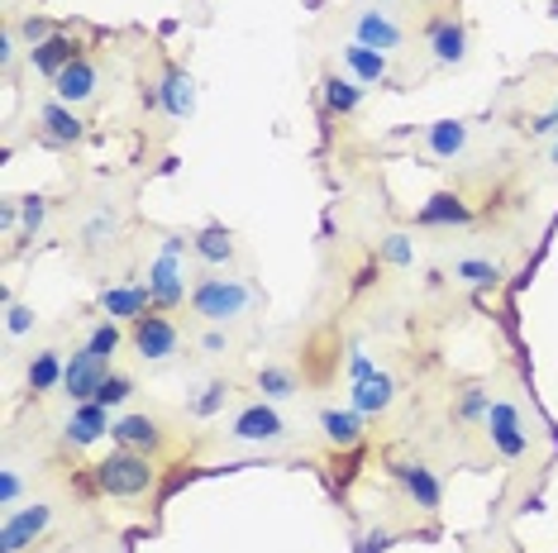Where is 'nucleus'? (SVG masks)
<instances>
[{
  "label": "nucleus",
  "mask_w": 558,
  "mask_h": 553,
  "mask_svg": "<svg viewBox=\"0 0 558 553\" xmlns=\"http://www.w3.org/2000/svg\"><path fill=\"white\" fill-rule=\"evenodd\" d=\"M192 310L206 324H234V320H244L248 310H253V286L244 282V276H225V272H206V276H196V286H192Z\"/></svg>",
  "instance_id": "obj_1"
},
{
  "label": "nucleus",
  "mask_w": 558,
  "mask_h": 553,
  "mask_svg": "<svg viewBox=\"0 0 558 553\" xmlns=\"http://www.w3.org/2000/svg\"><path fill=\"white\" fill-rule=\"evenodd\" d=\"M158 482V468L148 454H134V448H116L110 458L96 463V487L106 496H144L154 492Z\"/></svg>",
  "instance_id": "obj_2"
},
{
  "label": "nucleus",
  "mask_w": 558,
  "mask_h": 553,
  "mask_svg": "<svg viewBox=\"0 0 558 553\" xmlns=\"http://www.w3.org/2000/svg\"><path fill=\"white\" fill-rule=\"evenodd\" d=\"M182 248L186 238L182 234H168L158 248V258L148 262V296H154V306L162 310H177L186 300V262H182Z\"/></svg>",
  "instance_id": "obj_3"
},
{
  "label": "nucleus",
  "mask_w": 558,
  "mask_h": 553,
  "mask_svg": "<svg viewBox=\"0 0 558 553\" xmlns=\"http://www.w3.org/2000/svg\"><path fill=\"white\" fill-rule=\"evenodd\" d=\"M482 430H487V444L497 448L506 463H520L530 454V425H525V415H520L515 401H506V396L492 401L487 415H482Z\"/></svg>",
  "instance_id": "obj_4"
},
{
  "label": "nucleus",
  "mask_w": 558,
  "mask_h": 553,
  "mask_svg": "<svg viewBox=\"0 0 558 553\" xmlns=\"http://www.w3.org/2000/svg\"><path fill=\"white\" fill-rule=\"evenodd\" d=\"M387 472H391V482L401 487V496L411 501L415 511L435 515V511L444 506V487H439V477L429 472L421 458H391V463H387Z\"/></svg>",
  "instance_id": "obj_5"
},
{
  "label": "nucleus",
  "mask_w": 558,
  "mask_h": 553,
  "mask_svg": "<svg viewBox=\"0 0 558 553\" xmlns=\"http://www.w3.org/2000/svg\"><path fill=\"white\" fill-rule=\"evenodd\" d=\"M48 525H53V506H48V501H29V506L5 511V525H0V553H24Z\"/></svg>",
  "instance_id": "obj_6"
},
{
  "label": "nucleus",
  "mask_w": 558,
  "mask_h": 553,
  "mask_svg": "<svg viewBox=\"0 0 558 553\" xmlns=\"http://www.w3.org/2000/svg\"><path fill=\"white\" fill-rule=\"evenodd\" d=\"M230 439H239V444H282L287 439V420L272 410V401H253V406H244L230 420Z\"/></svg>",
  "instance_id": "obj_7"
},
{
  "label": "nucleus",
  "mask_w": 558,
  "mask_h": 553,
  "mask_svg": "<svg viewBox=\"0 0 558 553\" xmlns=\"http://www.w3.org/2000/svg\"><path fill=\"white\" fill-rule=\"evenodd\" d=\"M130 344L144 362H168L182 348V334H177V324L168 316H138L130 324Z\"/></svg>",
  "instance_id": "obj_8"
},
{
  "label": "nucleus",
  "mask_w": 558,
  "mask_h": 553,
  "mask_svg": "<svg viewBox=\"0 0 558 553\" xmlns=\"http://www.w3.org/2000/svg\"><path fill=\"white\" fill-rule=\"evenodd\" d=\"M110 377V368L100 358H92L86 348H77V354L68 358V372H62V396L72 401V406H82V401H96L100 382Z\"/></svg>",
  "instance_id": "obj_9"
},
{
  "label": "nucleus",
  "mask_w": 558,
  "mask_h": 553,
  "mask_svg": "<svg viewBox=\"0 0 558 553\" xmlns=\"http://www.w3.org/2000/svg\"><path fill=\"white\" fill-rule=\"evenodd\" d=\"M425 44H429V58H435L439 67H463L468 62V24L453 20V15H439L429 24Z\"/></svg>",
  "instance_id": "obj_10"
},
{
  "label": "nucleus",
  "mask_w": 558,
  "mask_h": 553,
  "mask_svg": "<svg viewBox=\"0 0 558 553\" xmlns=\"http://www.w3.org/2000/svg\"><path fill=\"white\" fill-rule=\"evenodd\" d=\"M353 44H367V48H377V53L391 58L405 44V29L387 15V10H359V15H353Z\"/></svg>",
  "instance_id": "obj_11"
},
{
  "label": "nucleus",
  "mask_w": 558,
  "mask_h": 553,
  "mask_svg": "<svg viewBox=\"0 0 558 553\" xmlns=\"http://www.w3.org/2000/svg\"><path fill=\"white\" fill-rule=\"evenodd\" d=\"M110 430H116L110 410L100 406V401H82V406H72L68 425H62V439H68V444H77V448H92V444H100V439H106Z\"/></svg>",
  "instance_id": "obj_12"
},
{
  "label": "nucleus",
  "mask_w": 558,
  "mask_h": 553,
  "mask_svg": "<svg viewBox=\"0 0 558 553\" xmlns=\"http://www.w3.org/2000/svg\"><path fill=\"white\" fill-rule=\"evenodd\" d=\"M39 134L53 148H72V144H82V138H86V124H82L77 110L62 106V100L53 96V100H44V106H39Z\"/></svg>",
  "instance_id": "obj_13"
},
{
  "label": "nucleus",
  "mask_w": 558,
  "mask_h": 553,
  "mask_svg": "<svg viewBox=\"0 0 558 553\" xmlns=\"http://www.w3.org/2000/svg\"><path fill=\"white\" fill-rule=\"evenodd\" d=\"M110 439H116L120 448H134V454H158L168 434H162V425L154 420V415H120Z\"/></svg>",
  "instance_id": "obj_14"
},
{
  "label": "nucleus",
  "mask_w": 558,
  "mask_h": 553,
  "mask_svg": "<svg viewBox=\"0 0 558 553\" xmlns=\"http://www.w3.org/2000/svg\"><path fill=\"white\" fill-rule=\"evenodd\" d=\"M53 91H58V100L62 106H86V100H96V91H100V72L92 67L86 58H77L72 67H62L58 77H53Z\"/></svg>",
  "instance_id": "obj_15"
},
{
  "label": "nucleus",
  "mask_w": 558,
  "mask_h": 553,
  "mask_svg": "<svg viewBox=\"0 0 558 553\" xmlns=\"http://www.w3.org/2000/svg\"><path fill=\"white\" fill-rule=\"evenodd\" d=\"M192 254L206 262L210 272H220V268H234L239 244H234V234L225 230V224H206V230H196V234H192Z\"/></svg>",
  "instance_id": "obj_16"
},
{
  "label": "nucleus",
  "mask_w": 558,
  "mask_h": 553,
  "mask_svg": "<svg viewBox=\"0 0 558 553\" xmlns=\"http://www.w3.org/2000/svg\"><path fill=\"white\" fill-rule=\"evenodd\" d=\"M349 401L359 415H383V410H391V401H397V377L377 368L373 377H363V382L349 386Z\"/></svg>",
  "instance_id": "obj_17"
},
{
  "label": "nucleus",
  "mask_w": 558,
  "mask_h": 553,
  "mask_svg": "<svg viewBox=\"0 0 558 553\" xmlns=\"http://www.w3.org/2000/svg\"><path fill=\"white\" fill-rule=\"evenodd\" d=\"M158 106L168 110V120H192L196 115V82L186 77L182 67H168L162 72V86H158Z\"/></svg>",
  "instance_id": "obj_18"
},
{
  "label": "nucleus",
  "mask_w": 558,
  "mask_h": 553,
  "mask_svg": "<svg viewBox=\"0 0 558 553\" xmlns=\"http://www.w3.org/2000/svg\"><path fill=\"white\" fill-rule=\"evenodd\" d=\"M148 306H154V296H148V286H106L100 292V310H106V320H138L148 316Z\"/></svg>",
  "instance_id": "obj_19"
},
{
  "label": "nucleus",
  "mask_w": 558,
  "mask_h": 553,
  "mask_svg": "<svg viewBox=\"0 0 558 553\" xmlns=\"http://www.w3.org/2000/svg\"><path fill=\"white\" fill-rule=\"evenodd\" d=\"M468 220H473V210H468V200L453 196V192H435L421 206V224H425V230H453V224H468Z\"/></svg>",
  "instance_id": "obj_20"
},
{
  "label": "nucleus",
  "mask_w": 558,
  "mask_h": 553,
  "mask_svg": "<svg viewBox=\"0 0 558 553\" xmlns=\"http://www.w3.org/2000/svg\"><path fill=\"white\" fill-rule=\"evenodd\" d=\"M344 67L353 72V82H363V86H377V82H387V72H391V62L387 53H377V48H367V44H344Z\"/></svg>",
  "instance_id": "obj_21"
},
{
  "label": "nucleus",
  "mask_w": 558,
  "mask_h": 553,
  "mask_svg": "<svg viewBox=\"0 0 558 553\" xmlns=\"http://www.w3.org/2000/svg\"><path fill=\"white\" fill-rule=\"evenodd\" d=\"M320 430H325V444H335V448H359L363 444V415L359 410H320Z\"/></svg>",
  "instance_id": "obj_22"
},
{
  "label": "nucleus",
  "mask_w": 558,
  "mask_h": 553,
  "mask_svg": "<svg viewBox=\"0 0 558 553\" xmlns=\"http://www.w3.org/2000/svg\"><path fill=\"white\" fill-rule=\"evenodd\" d=\"M82 53H77V39H68V34H53L48 44L39 48H29V62H34V72H44V77H58L62 67H72Z\"/></svg>",
  "instance_id": "obj_23"
},
{
  "label": "nucleus",
  "mask_w": 558,
  "mask_h": 553,
  "mask_svg": "<svg viewBox=\"0 0 558 553\" xmlns=\"http://www.w3.org/2000/svg\"><path fill=\"white\" fill-rule=\"evenodd\" d=\"M62 372H68V358H62V348H39V354L29 358V372H24V382H29L34 396L53 392L62 386Z\"/></svg>",
  "instance_id": "obj_24"
},
{
  "label": "nucleus",
  "mask_w": 558,
  "mask_h": 553,
  "mask_svg": "<svg viewBox=\"0 0 558 553\" xmlns=\"http://www.w3.org/2000/svg\"><path fill=\"white\" fill-rule=\"evenodd\" d=\"M425 148L435 158L444 162H453V158H463V148H468V124L463 120H435L425 130Z\"/></svg>",
  "instance_id": "obj_25"
},
{
  "label": "nucleus",
  "mask_w": 558,
  "mask_h": 553,
  "mask_svg": "<svg viewBox=\"0 0 558 553\" xmlns=\"http://www.w3.org/2000/svg\"><path fill=\"white\" fill-rule=\"evenodd\" d=\"M320 100L329 115H353V110L363 106V82L353 77H325L320 82Z\"/></svg>",
  "instance_id": "obj_26"
},
{
  "label": "nucleus",
  "mask_w": 558,
  "mask_h": 553,
  "mask_svg": "<svg viewBox=\"0 0 558 553\" xmlns=\"http://www.w3.org/2000/svg\"><path fill=\"white\" fill-rule=\"evenodd\" d=\"M453 276H459L463 286L487 292V286H497L506 276V268H501V262H492V258H459V262H453Z\"/></svg>",
  "instance_id": "obj_27"
},
{
  "label": "nucleus",
  "mask_w": 558,
  "mask_h": 553,
  "mask_svg": "<svg viewBox=\"0 0 558 553\" xmlns=\"http://www.w3.org/2000/svg\"><path fill=\"white\" fill-rule=\"evenodd\" d=\"M120 344H124V334H120V320H100V324H92V334H86V354L92 358H100L110 368V358L120 354Z\"/></svg>",
  "instance_id": "obj_28"
},
{
  "label": "nucleus",
  "mask_w": 558,
  "mask_h": 553,
  "mask_svg": "<svg viewBox=\"0 0 558 553\" xmlns=\"http://www.w3.org/2000/svg\"><path fill=\"white\" fill-rule=\"evenodd\" d=\"M225 401H230V382H206L201 396L186 401V415H192V420H210V415L225 410Z\"/></svg>",
  "instance_id": "obj_29"
},
{
  "label": "nucleus",
  "mask_w": 558,
  "mask_h": 553,
  "mask_svg": "<svg viewBox=\"0 0 558 553\" xmlns=\"http://www.w3.org/2000/svg\"><path fill=\"white\" fill-rule=\"evenodd\" d=\"M258 392H263V401H291L301 386H296V377H291V368H258Z\"/></svg>",
  "instance_id": "obj_30"
},
{
  "label": "nucleus",
  "mask_w": 558,
  "mask_h": 553,
  "mask_svg": "<svg viewBox=\"0 0 558 553\" xmlns=\"http://www.w3.org/2000/svg\"><path fill=\"white\" fill-rule=\"evenodd\" d=\"M130 396H134V377H130V372H110L106 382H100V392H96V401H100L106 410H120Z\"/></svg>",
  "instance_id": "obj_31"
},
{
  "label": "nucleus",
  "mask_w": 558,
  "mask_h": 553,
  "mask_svg": "<svg viewBox=\"0 0 558 553\" xmlns=\"http://www.w3.org/2000/svg\"><path fill=\"white\" fill-rule=\"evenodd\" d=\"M39 330V310L34 306H20V300H5V334L10 339H24Z\"/></svg>",
  "instance_id": "obj_32"
},
{
  "label": "nucleus",
  "mask_w": 558,
  "mask_h": 553,
  "mask_svg": "<svg viewBox=\"0 0 558 553\" xmlns=\"http://www.w3.org/2000/svg\"><path fill=\"white\" fill-rule=\"evenodd\" d=\"M44 216H48V200L44 196H24L20 200V220H24V234H39L44 230Z\"/></svg>",
  "instance_id": "obj_33"
},
{
  "label": "nucleus",
  "mask_w": 558,
  "mask_h": 553,
  "mask_svg": "<svg viewBox=\"0 0 558 553\" xmlns=\"http://www.w3.org/2000/svg\"><path fill=\"white\" fill-rule=\"evenodd\" d=\"M20 496H24V477H20V468H0V506L15 511V506H20Z\"/></svg>",
  "instance_id": "obj_34"
},
{
  "label": "nucleus",
  "mask_w": 558,
  "mask_h": 553,
  "mask_svg": "<svg viewBox=\"0 0 558 553\" xmlns=\"http://www.w3.org/2000/svg\"><path fill=\"white\" fill-rule=\"evenodd\" d=\"M383 258L397 262V268H411V258H415L411 238H405V234H387V238H383Z\"/></svg>",
  "instance_id": "obj_35"
},
{
  "label": "nucleus",
  "mask_w": 558,
  "mask_h": 553,
  "mask_svg": "<svg viewBox=\"0 0 558 553\" xmlns=\"http://www.w3.org/2000/svg\"><path fill=\"white\" fill-rule=\"evenodd\" d=\"M110 234H116V216H96V220L82 230V244H86V248H100V244H110Z\"/></svg>",
  "instance_id": "obj_36"
},
{
  "label": "nucleus",
  "mask_w": 558,
  "mask_h": 553,
  "mask_svg": "<svg viewBox=\"0 0 558 553\" xmlns=\"http://www.w3.org/2000/svg\"><path fill=\"white\" fill-rule=\"evenodd\" d=\"M487 406H492V396L477 392V386H468L463 401H459V420H482V415H487Z\"/></svg>",
  "instance_id": "obj_37"
},
{
  "label": "nucleus",
  "mask_w": 558,
  "mask_h": 553,
  "mask_svg": "<svg viewBox=\"0 0 558 553\" xmlns=\"http://www.w3.org/2000/svg\"><path fill=\"white\" fill-rule=\"evenodd\" d=\"M20 39L29 44V48H39V44H48V39H53V24H48L44 15H29V20L20 24Z\"/></svg>",
  "instance_id": "obj_38"
},
{
  "label": "nucleus",
  "mask_w": 558,
  "mask_h": 553,
  "mask_svg": "<svg viewBox=\"0 0 558 553\" xmlns=\"http://www.w3.org/2000/svg\"><path fill=\"white\" fill-rule=\"evenodd\" d=\"M201 354H206V358H225V354H230V334H225L220 324H210V330L201 334Z\"/></svg>",
  "instance_id": "obj_39"
},
{
  "label": "nucleus",
  "mask_w": 558,
  "mask_h": 553,
  "mask_svg": "<svg viewBox=\"0 0 558 553\" xmlns=\"http://www.w3.org/2000/svg\"><path fill=\"white\" fill-rule=\"evenodd\" d=\"M373 372H377V362L367 358V354H353V358H349V386L363 382V377H373Z\"/></svg>",
  "instance_id": "obj_40"
},
{
  "label": "nucleus",
  "mask_w": 558,
  "mask_h": 553,
  "mask_svg": "<svg viewBox=\"0 0 558 553\" xmlns=\"http://www.w3.org/2000/svg\"><path fill=\"white\" fill-rule=\"evenodd\" d=\"M0 62H5V67L15 62V29H10V24L0 29Z\"/></svg>",
  "instance_id": "obj_41"
},
{
  "label": "nucleus",
  "mask_w": 558,
  "mask_h": 553,
  "mask_svg": "<svg viewBox=\"0 0 558 553\" xmlns=\"http://www.w3.org/2000/svg\"><path fill=\"white\" fill-rule=\"evenodd\" d=\"M554 130H558V96H554V110H549V115L535 120V134H554Z\"/></svg>",
  "instance_id": "obj_42"
},
{
  "label": "nucleus",
  "mask_w": 558,
  "mask_h": 553,
  "mask_svg": "<svg viewBox=\"0 0 558 553\" xmlns=\"http://www.w3.org/2000/svg\"><path fill=\"white\" fill-rule=\"evenodd\" d=\"M391 544V534L387 530H377V534H367V553H383Z\"/></svg>",
  "instance_id": "obj_43"
},
{
  "label": "nucleus",
  "mask_w": 558,
  "mask_h": 553,
  "mask_svg": "<svg viewBox=\"0 0 558 553\" xmlns=\"http://www.w3.org/2000/svg\"><path fill=\"white\" fill-rule=\"evenodd\" d=\"M15 220H20V216H15V206L0 210V224H5V234H15Z\"/></svg>",
  "instance_id": "obj_44"
},
{
  "label": "nucleus",
  "mask_w": 558,
  "mask_h": 553,
  "mask_svg": "<svg viewBox=\"0 0 558 553\" xmlns=\"http://www.w3.org/2000/svg\"><path fill=\"white\" fill-rule=\"evenodd\" d=\"M549 158L558 162V130H554V148H549Z\"/></svg>",
  "instance_id": "obj_45"
}]
</instances>
